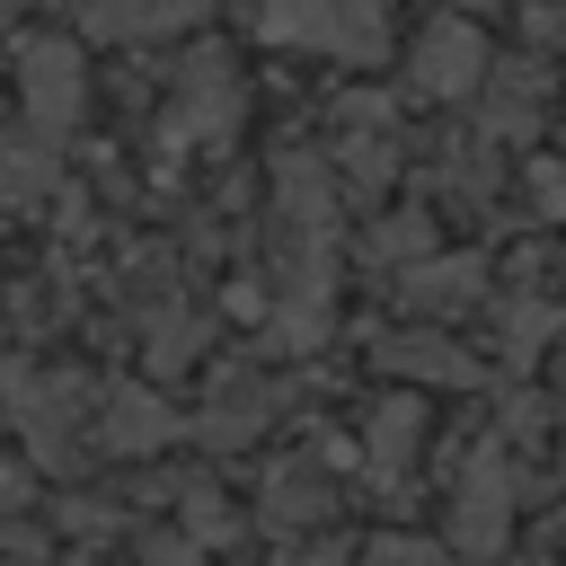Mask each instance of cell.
<instances>
[{
  "instance_id": "obj_1",
  "label": "cell",
  "mask_w": 566,
  "mask_h": 566,
  "mask_svg": "<svg viewBox=\"0 0 566 566\" xmlns=\"http://www.w3.org/2000/svg\"><path fill=\"white\" fill-rule=\"evenodd\" d=\"M256 35L292 44V53H327V62H380L389 53V0H265Z\"/></svg>"
},
{
  "instance_id": "obj_2",
  "label": "cell",
  "mask_w": 566,
  "mask_h": 566,
  "mask_svg": "<svg viewBox=\"0 0 566 566\" xmlns=\"http://www.w3.org/2000/svg\"><path fill=\"white\" fill-rule=\"evenodd\" d=\"M513 460L495 451V442H478L469 460H460V478H451V539L469 548V557H495L504 539H513Z\"/></svg>"
},
{
  "instance_id": "obj_3",
  "label": "cell",
  "mask_w": 566,
  "mask_h": 566,
  "mask_svg": "<svg viewBox=\"0 0 566 566\" xmlns=\"http://www.w3.org/2000/svg\"><path fill=\"white\" fill-rule=\"evenodd\" d=\"M230 133H239V71L221 53H195L186 80H177V106L159 124V142L168 150H221Z\"/></svg>"
},
{
  "instance_id": "obj_4",
  "label": "cell",
  "mask_w": 566,
  "mask_h": 566,
  "mask_svg": "<svg viewBox=\"0 0 566 566\" xmlns=\"http://www.w3.org/2000/svg\"><path fill=\"white\" fill-rule=\"evenodd\" d=\"M18 97H27V124H35L44 142L71 133L80 106H88V62H80V44H71V35H35V44L18 53Z\"/></svg>"
},
{
  "instance_id": "obj_5",
  "label": "cell",
  "mask_w": 566,
  "mask_h": 566,
  "mask_svg": "<svg viewBox=\"0 0 566 566\" xmlns=\"http://www.w3.org/2000/svg\"><path fill=\"white\" fill-rule=\"evenodd\" d=\"M486 71H495V62H486V35H478L469 18H433V27L416 35V53H407V88H416V97H442V106L469 97V88H486Z\"/></svg>"
},
{
  "instance_id": "obj_6",
  "label": "cell",
  "mask_w": 566,
  "mask_h": 566,
  "mask_svg": "<svg viewBox=\"0 0 566 566\" xmlns=\"http://www.w3.org/2000/svg\"><path fill=\"white\" fill-rule=\"evenodd\" d=\"M9 398H18L27 451H35L44 469H71V451H80V424H88V389H80L71 371H53V380H9Z\"/></svg>"
},
{
  "instance_id": "obj_7",
  "label": "cell",
  "mask_w": 566,
  "mask_h": 566,
  "mask_svg": "<svg viewBox=\"0 0 566 566\" xmlns=\"http://www.w3.org/2000/svg\"><path fill=\"white\" fill-rule=\"evenodd\" d=\"M398 168V115L389 97H345L336 106V177H354V195H380Z\"/></svg>"
},
{
  "instance_id": "obj_8",
  "label": "cell",
  "mask_w": 566,
  "mask_h": 566,
  "mask_svg": "<svg viewBox=\"0 0 566 566\" xmlns=\"http://www.w3.org/2000/svg\"><path fill=\"white\" fill-rule=\"evenodd\" d=\"M416 460H424V398H380L371 424H363V469L380 486H398Z\"/></svg>"
},
{
  "instance_id": "obj_9",
  "label": "cell",
  "mask_w": 566,
  "mask_h": 566,
  "mask_svg": "<svg viewBox=\"0 0 566 566\" xmlns=\"http://www.w3.org/2000/svg\"><path fill=\"white\" fill-rule=\"evenodd\" d=\"M195 18H203V0H80V27L106 44H159Z\"/></svg>"
},
{
  "instance_id": "obj_10",
  "label": "cell",
  "mask_w": 566,
  "mask_h": 566,
  "mask_svg": "<svg viewBox=\"0 0 566 566\" xmlns=\"http://www.w3.org/2000/svg\"><path fill=\"white\" fill-rule=\"evenodd\" d=\"M398 301H407L416 318H460V310L486 301V265H478V256H424V265L398 283Z\"/></svg>"
},
{
  "instance_id": "obj_11",
  "label": "cell",
  "mask_w": 566,
  "mask_h": 566,
  "mask_svg": "<svg viewBox=\"0 0 566 566\" xmlns=\"http://www.w3.org/2000/svg\"><path fill=\"white\" fill-rule=\"evenodd\" d=\"M265 416H274V380H256V371H221V389L203 398V442H212V451H239Z\"/></svg>"
},
{
  "instance_id": "obj_12",
  "label": "cell",
  "mask_w": 566,
  "mask_h": 566,
  "mask_svg": "<svg viewBox=\"0 0 566 566\" xmlns=\"http://www.w3.org/2000/svg\"><path fill=\"white\" fill-rule=\"evenodd\" d=\"M265 522H274V531H318V522H336V486L318 478V460L265 469Z\"/></svg>"
},
{
  "instance_id": "obj_13",
  "label": "cell",
  "mask_w": 566,
  "mask_h": 566,
  "mask_svg": "<svg viewBox=\"0 0 566 566\" xmlns=\"http://www.w3.org/2000/svg\"><path fill=\"white\" fill-rule=\"evenodd\" d=\"M380 363H389L398 380H442V389H469V380H478V363H469L451 336H433V327H398V336H380Z\"/></svg>"
},
{
  "instance_id": "obj_14",
  "label": "cell",
  "mask_w": 566,
  "mask_h": 566,
  "mask_svg": "<svg viewBox=\"0 0 566 566\" xmlns=\"http://www.w3.org/2000/svg\"><path fill=\"white\" fill-rule=\"evenodd\" d=\"M539 106H548L539 62H495V71H486V133H495V142H522V133L539 124Z\"/></svg>"
},
{
  "instance_id": "obj_15",
  "label": "cell",
  "mask_w": 566,
  "mask_h": 566,
  "mask_svg": "<svg viewBox=\"0 0 566 566\" xmlns=\"http://www.w3.org/2000/svg\"><path fill=\"white\" fill-rule=\"evenodd\" d=\"M53 177H62V159L44 133H0V212H35L53 195Z\"/></svg>"
},
{
  "instance_id": "obj_16",
  "label": "cell",
  "mask_w": 566,
  "mask_h": 566,
  "mask_svg": "<svg viewBox=\"0 0 566 566\" xmlns=\"http://www.w3.org/2000/svg\"><path fill=\"white\" fill-rule=\"evenodd\" d=\"M97 442L106 451H159L168 442V407L150 398V389H106V407H97Z\"/></svg>"
},
{
  "instance_id": "obj_17",
  "label": "cell",
  "mask_w": 566,
  "mask_h": 566,
  "mask_svg": "<svg viewBox=\"0 0 566 566\" xmlns=\"http://www.w3.org/2000/svg\"><path fill=\"white\" fill-rule=\"evenodd\" d=\"M424 256H433V221H424V212H407V221H380V230L363 239V265H398V283H407Z\"/></svg>"
},
{
  "instance_id": "obj_18",
  "label": "cell",
  "mask_w": 566,
  "mask_h": 566,
  "mask_svg": "<svg viewBox=\"0 0 566 566\" xmlns=\"http://www.w3.org/2000/svg\"><path fill=\"white\" fill-rule=\"evenodd\" d=\"M363 566H451L433 539H416V531H389V539H371L363 548Z\"/></svg>"
},
{
  "instance_id": "obj_19",
  "label": "cell",
  "mask_w": 566,
  "mask_h": 566,
  "mask_svg": "<svg viewBox=\"0 0 566 566\" xmlns=\"http://www.w3.org/2000/svg\"><path fill=\"white\" fill-rule=\"evenodd\" d=\"M142 566H203V548H195V539H150Z\"/></svg>"
},
{
  "instance_id": "obj_20",
  "label": "cell",
  "mask_w": 566,
  "mask_h": 566,
  "mask_svg": "<svg viewBox=\"0 0 566 566\" xmlns=\"http://www.w3.org/2000/svg\"><path fill=\"white\" fill-rule=\"evenodd\" d=\"M531 195H539L548 212H566V168H539V177H531Z\"/></svg>"
},
{
  "instance_id": "obj_21",
  "label": "cell",
  "mask_w": 566,
  "mask_h": 566,
  "mask_svg": "<svg viewBox=\"0 0 566 566\" xmlns=\"http://www.w3.org/2000/svg\"><path fill=\"white\" fill-rule=\"evenodd\" d=\"M18 18H27V0H0V27H18Z\"/></svg>"
}]
</instances>
